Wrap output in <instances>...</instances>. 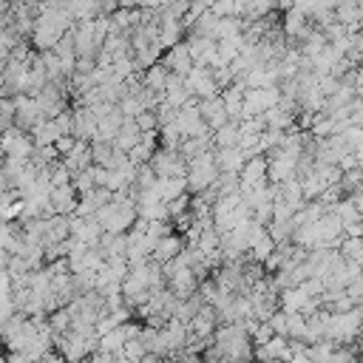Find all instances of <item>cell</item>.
<instances>
[{
	"label": "cell",
	"mask_w": 363,
	"mask_h": 363,
	"mask_svg": "<svg viewBox=\"0 0 363 363\" xmlns=\"http://www.w3.org/2000/svg\"><path fill=\"white\" fill-rule=\"evenodd\" d=\"M133 122H136L139 130H153V128H159V122H156V111H150V108L139 111V113L133 116Z\"/></svg>",
	"instance_id": "obj_24"
},
{
	"label": "cell",
	"mask_w": 363,
	"mask_h": 363,
	"mask_svg": "<svg viewBox=\"0 0 363 363\" xmlns=\"http://www.w3.org/2000/svg\"><path fill=\"white\" fill-rule=\"evenodd\" d=\"M281 99V88L278 85H264V88H247L244 99H241V119L244 116H255L264 113L267 108H272Z\"/></svg>",
	"instance_id": "obj_3"
},
{
	"label": "cell",
	"mask_w": 363,
	"mask_h": 363,
	"mask_svg": "<svg viewBox=\"0 0 363 363\" xmlns=\"http://www.w3.org/2000/svg\"><path fill=\"white\" fill-rule=\"evenodd\" d=\"M275 250V241L269 238V233H267V227L252 238V244H250V258L255 261V264H264V258L269 255Z\"/></svg>",
	"instance_id": "obj_20"
},
{
	"label": "cell",
	"mask_w": 363,
	"mask_h": 363,
	"mask_svg": "<svg viewBox=\"0 0 363 363\" xmlns=\"http://www.w3.org/2000/svg\"><path fill=\"white\" fill-rule=\"evenodd\" d=\"M238 31H241L238 17H216V23L210 28V37L213 40H221V37H230V34H238Z\"/></svg>",
	"instance_id": "obj_21"
},
{
	"label": "cell",
	"mask_w": 363,
	"mask_h": 363,
	"mask_svg": "<svg viewBox=\"0 0 363 363\" xmlns=\"http://www.w3.org/2000/svg\"><path fill=\"white\" fill-rule=\"evenodd\" d=\"M187 51H190L193 65H213V62H216V40H213V37L193 34V37L187 40Z\"/></svg>",
	"instance_id": "obj_7"
},
{
	"label": "cell",
	"mask_w": 363,
	"mask_h": 363,
	"mask_svg": "<svg viewBox=\"0 0 363 363\" xmlns=\"http://www.w3.org/2000/svg\"><path fill=\"white\" fill-rule=\"evenodd\" d=\"M216 320H218L216 309H213L210 303H201V306L196 309V315L190 318L187 329H190L196 337H210V335H213V329H216Z\"/></svg>",
	"instance_id": "obj_11"
},
{
	"label": "cell",
	"mask_w": 363,
	"mask_h": 363,
	"mask_svg": "<svg viewBox=\"0 0 363 363\" xmlns=\"http://www.w3.org/2000/svg\"><path fill=\"white\" fill-rule=\"evenodd\" d=\"M111 142H113V147H119V150L133 147V145L139 142V128H136V122H133L130 116H125L122 125H119V130H116V136H113Z\"/></svg>",
	"instance_id": "obj_15"
},
{
	"label": "cell",
	"mask_w": 363,
	"mask_h": 363,
	"mask_svg": "<svg viewBox=\"0 0 363 363\" xmlns=\"http://www.w3.org/2000/svg\"><path fill=\"white\" fill-rule=\"evenodd\" d=\"M147 164L156 176H184V170H187V162L182 159V153L176 147H156L150 153Z\"/></svg>",
	"instance_id": "obj_4"
},
{
	"label": "cell",
	"mask_w": 363,
	"mask_h": 363,
	"mask_svg": "<svg viewBox=\"0 0 363 363\" xmlns=\"http://www.w3.org/2000/svg\"><path fill=\"white\" fill-rule=\"evenodd\" d=\"M167 77H170L167 65H164V62H153V65H147V71H145V77H142V85H147L150 91H159V94H162Z\"/></svg>",
	"instance_id": "obj_19"
},
{
	"label": "cell",
	"mask_w": 363,
	"mask_h": 363,
	"mask_svg": "<svg viewBox=\"0 0 363 363\" xmlns=\"http://www.w3.org/2000/svg\"><path fill=\"white\" fill-rule=\"evenodd\" d=\"M255 357H289V349H286V337L281 335H272L267 337L264 343H258V349L252 352Z\"/></svg>",
	"instance_id": "obj_18"
},
{
	"label": "cell",
	"mask_w": 363,
	"mask_h": 363,
	"mask_svg": "<svg viewBox=\"0 0 363 363\" xmlns=\"http://www.w3.org/2000/svg\"><path fill=\"white\" fill-rule=\"evenodd\" d=\"M48 201H51L54 213L71 216V213H74V204H77V190H74V184H71V182H65V184H51Z\"/></svg>",
	"instance_id": "obj_9"
},
{
	"label": "cell",
	"mask_w": 363,
	"mask_h": 363,
	"mask_svg": "<svg viewBox=\"0 0 363 363\" xmlns=\"http://www.w3.org/2000/svg\"><path fill=\"white\" fill-rule=\"evenodd\" d=\"M153 150H156V147H147L145 142H136V145H133V147H128L125 153H128V159H130L133 164H145V162L150 159V153H153Z\"/></svg>",
	"instance_id": "obj_23"
},
{
	"label": "cell",
	"mask_w": 363,
	"mask_h": 363,
	"mask_svg": "<svg viewBox=\"0 0 363 363\" xmlns=\"http://www.w3.org/2000/svg\"><path fill=\"white\" fill-rule=\"evenodd\" d=\"M210 142L216 147H233V145H238V122L235 119H227L224 125H218L216 133L210 136Z\"/></svg>",
	"instance_id": "obj_17"
},
{
	"label": "cell",
	"mask_w": 363,
	"mask_h": 363,
	"mask_svg": "<svg viewBox=\"0 0 363 363\" xmlns=\"http://www.w3.org/2000/svg\"><path fill=\"white\" fill-rule=\"evenodd\" d=\"M164 65H167V71L170 74H179V77H184L190 68H193V60H190V51H187V43H176V45H170V51H167V57H164Z\"/></svg>",
	"instance_id": "obj_12"
},
{
	"label": "cell",
	"mask_w": 363,
	"mask_h": 363,
	"mask_svg": "<svg viewBox=\"0 0 363 363\" xmlns=\"http://www.w3.org/2000/svg\"><path fill=\"white\" fill-rule=\"evenodd\" d=\"M71 136L85 139V142H91L96 136V116H94V111L88 105L71 111Z\"/></svg>",
	"instance_id": "obj_6"
},
{
	"label": "cell",
	"mask_w": 363,
	"mask_h": 363,
	"mask_svg": "<svg viewBox=\"0 0 363 363\" xmlns=\"http://www.w3.org/2000/svg\"><path fill=\"white\" fill-rule=\"evenodd\" d=\"M88 164H91V145H88L85 139H77L74 147H71L68 153H62V167L74 176V173L85 170Z\"/></svg>",
	"instance_id": "obj_10"
},
{
	"label": "cell",
	"mask_w": 363,
	"mask_h": 363,
	"mask_svg": "<svg viewBox=\"0 0 363 363\" xmlns=\"http://www.w3.org/2000/svg\"><path fill=\"white\" fill-rule=\"evenodd\" d=\"M213 156H216V167L224 170V173H238L241 164H244V159H247V153H244L238 145H233V147H218Z\"/></svg>",
	"instance_id": "obj_14"
},
{
	"label": "cell",
	"mask_w": 363,
	"mask_h": 363,
	"mask_svg": "<svg viewBox=\"0 0 363 363\" xmlns=\"http://www.w3.org/2000/svg\"><path fill=\"white\" fill-rule=\"evenodd\" d=\"M199 113H201V119H204V125H207L210 130H216L218 125L227 122V111H224V102H221L218 94L201 96V99H199Z\"/></svg>",
	"instance_id": "obj_8"
},
{
	"label": "cell",
	"mask_w": 363,
	"mask_h": 363,
	"mask_svg": "<svg viewBox=\"0 0 363 363\" xmlns=\"http://www.w3.org/2000/svg\"><path fill=\"white\" fill-rule=\"evenodd\" d=\"M182 247H184V241H182L179 235L167 233V235H162V238L156 241V247L150 250V258L159 261V264H167V261H173V258L182 252Z\"/></svg>",
	"instance_id": "obj_13"
},
{
	"label": "cell",
	"mask_w": 363,
	"mask_h": 363,
	"mask_svg": "<svg viewBox=\"0 0 363 363\" xmlns=\"http://www.w3.org/2000/svg\"><path fill=\"white\" fill-rule=\"evenodd\" d=\"M94 218L99 221L102 233H125L128 227H133L136 221V210H133V199L119 190L111 196V201H105L102 207H96Z\"/></svg>",
	"instance_id": "obj_1"
},
{
	"label": "cell",
	"mask_w": 363,
	"mask_h": 363,
	"mask_svg": "<svg viewBox=\"0 0 363 363\" xmlns=\"http://www.w3.org/2000/svg\"><path fill=\"white\" fill-rule=\"evenodd\" d=\"M292 230H295V224H292V218H286V221H272L267 233H269V238L275 244H281V241H289L292 238Z\"/></svg>",
	"instance_id": "obj_22"
},
{
	"label": "cell",
	"mask_w": 363,
	"mask_h": 363,
	"mask_svg": "<svg viewBox=\"0 0 363 363\" xmlns=\"http://www.w3.org/2000/svg\"><path fill=\"white\" fill-rule=\"evenodd\" d=\"M184 85L190 88L193 96H213L218 94V85L213 82V74H210V65H193L187 74H184Z\"/></svg>",
	"instance_id": "obj_5"
},
{
	"label": "cell",
	"mask_w": 363,
	"mask_h": 363,
	"mask_svg": "<svg viewBox=\"0 0 363 363\" xmlns=\"http://www.w3.org/2000/svg\"><path fill=\"white\" fill-rule=\"evenodd\" d=\"M306 31H309V26H306V14L298 11V9H286V14H284V34L301 40Z\"/></svg>",
	"instance_id": "obj_16"
},
{
	"label": "cell",
	"mask_w": 363,
	"mask_h": 363,
	"mask_svg": "<svg viewBox=\"0 0 363 363\" xmlns=\"http://www.w3.org/2000/svg\"><path fill=\"white\" fill-rule=\"evenodd\" d=\"M218 176V167H216V156L210 150L199 153V156H190L187 159V170H184V182H187V190L190 193H201L204 187H210Z\"/></svg>",
	"instance_id": "obj_2"
}]
</instances>
